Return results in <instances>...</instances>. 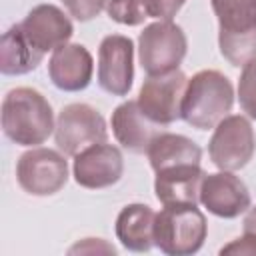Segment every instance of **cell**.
<instances>
[{
    "instance_id": "obj_1",
    "label": "cell",
    "mask_w": 256,
    "mask_h": 256,
    "mask_svg": "<svg viewBox=\"0 0 256 256\" xmlns=\"http://www.w3.org/2000/svg\"><path fill=\"white\" fill-rule=\"evenodd\" d=\"M50 102L34 88H12L2 100V130L20 146H36L54 130Z\"/></svg>"
},
{
    "instance_id": "obj_2",
    "label": "cell",
    "mask_w": 256,
    "mask_h": 256,
    "mask_svg": "<svg viewBox=\"0 0 256 256\" xmlns=\"http://www.w3.org/2000/svg\"><path fill=\"white\" fill-rule=\"evenodd\" d=\"M232 104V82L218 70H200L186 84L182 98V120L192 128L208 130L228 116Z\"/></svg>"
},
{
    "instance_id": "obj_3",
    "label": "cell",
    "mask_w": 256,
    "mask_h": 256,
    "mask_svg": "<svg viewBox=\"0 0 256 256\" xmlns=\"http://www.w3.org/2000/svg\"><path fill=\"white\" fill-rule=\"evenodd\" d=\"M218 18V46L232 66L256 58V0H210Z\"/></svg>"
},
{
    "instance_id": "obj_4",
    "label": "cell",
    "mask_w": 256,
    "mask_h": 256,
    "mask_svg": "<svg viewBox=\"0 0 256 256\" xmlns=\"http://www.w3.org/2000/svg\"><path fill=\"white\" fill-rule=\"evenodd\" d=\"M208 224L196 204L164 206L154 218V246L168 256L196 254L206 240Z\"/></svg>"
},
{
    "instance_id": "obj_5",
    "label": "cell",
    "mask_w": 256,
    "mask_h": 256,
    "mask_svg": "<svg viewBox=\"0 0 256 256\" xmlns=\"http://www.w3.org/2000/svg\"><path fill=\"white\" fill-rule=\"evenodd\" d=\"M188 50L184 30L172 20H158L138 36V58L146 74H164L176 70Z\"/></svg>"
},
{
    "instance_id": "obj_6",
    "label": "cell",
    "mask_w": 256,
    "mask_h": 256,
    "mask_svg": "<svg viewBox=\"0 0 256 256\" xmlns=\"http://www.w3.org/2000/svg\"><path fill=\"white\" fill-rule=\"evenodd\" d=\"M256 150V136L250 120L242 114H228L214 126V134L208 142V154L220 170L244 168Z\"/></svg>"
},
{
    "instance_id": "obj_7",
    "label": "cell",
    "mask_w": 256,
    "mask_h": 256,
    "mask_svg": "<svg viewBox=\"0 0 256 256\" xmlns=\"http://www.w3.org/2000/svg\"><path fill=\"white\" fill-rule=\"evenodd\" d=\"M56 146L64 156H76L92 144L108 140V128L102 114L82 102L68 104L60 110L54 128Z\"/></svg>"
},
{
    "instance_id": "obj_8",
    "label": "cell",
    "mask_w": 256,
    "mask_h": 256,
    "mask_svg": "<svg viewBox=\"0 0 256 256\" xmlns=\"http://www.w3.org/2000/svg\"><path fill=\"white\" fill-rule=\"evenodd\" d=\"M16 180L20 188L32 196H50L68 182V162L58 150L32 148L16 162Z\"/></svg>"
},
{
    "instance_id": "obj_9",
    "label": "cell",
    "mask_w": 256,
    "mask_h": 256,
    "mask_svg": "<svg viewBox=\"0 0 256 256\" xmlns=\"http://www.w3.org/2000/svg\"><path fill=\"white\" fill-rule=\"evenodd\" d=\"M186 84L188 78L178 68L164 74H148L140 88L138 104L148 118L168 126L182 118V98Z\"/></svg>"
},
{
    "instance_id": "obj_10",
    "label": "cell",
    "mask_w": 256,
    "mask_h": 256,
    "mask_svg": "<svg viewBox=\"0 0 256 256\" xmlns=\"http://www.w3.org/2000/svg\"><path fill=\"white\" fill-rule=\"evenodd\" d=\"M134 80V44L128 36L108 34L98 48V84L112 96H126Z\"/></svg>"
},
{
    "instance_id": "obj_11",
    "label": "cell",
    "mask_w": 256,
    "mask_h": 256,
    "mask_svg": "<svg viewBox=\"0 0 256 256\" xmlns=\"http://www.w3.org/2000/svg\"><path fill=\"white\" fill-rule=\"evenodd\" d=\"M74 180L82 188L100 190L116 184L124 174L122 152L106 142L92 144L74 156Z\"/></svg>"
},
{
    "instance_id": "obj_12",
    "label": "cell",
    "mask_w": 256,
    "mask_h": 256,
    "mask_svg": "<svg viewBox=\"0 0 256 256\" xmlns=\"http://www.w3.org/2000/svg\"><path fill=\"white\" fill-rule=\"evenodd\" d=\"M18 26L24 38L30 42V46L40 54H46L48 50H56L68 44V40L74 34L70 18L54 4L34 6Z\"/></svg>"
},
{
    "instance_id": "obj_13",
    "label": "cell",
    "mask_w": 256,
    "mask_h": 256,
    "mask_svg": "<svg viewBox=\"0 0 256 256\" xmlns=\"http://www.w3.org/2000/svg\"><path fill=\"white\" fill-rule=\"evenodd\" d=\"M200 202L218 218H236L250 208V192L246 184L228 170L206 174L200 186Z\"/></svg>"
},
{
    "instance_id": "obj_14",
    "label": "cell",
    "mask_w": 256,
    "mask_h": 256,
    "mask_svg": "<svg viewBox=\"0 0 256 256\" xmlns=\"http://www.w3.org/2000/svg\"><path fill=\"white\" fill-rule=\"evenodd\" d=\"M112 132L118 144L134 154L148 152L152 140L164 132V126L144 114L138 100H126L112 112Z\"/></svg>"
},
{
    "instance_id": "obj_15",
    "label": "cell",
    "mask_w": 256,
    "mask_h": 256,
    "mask_svg": "<svg viewBox=\"0 0 256 256\" xmlns=\"http://www.w3.org/2000/svg\"><path fill=\"white\" fill-rule=\"evenodd\" d=\"M94 72V60L86 46L64 44L52 52L48 62V76L58 90L80 92L84 90Z\"/></svg>"
},
{
    "instance_id": "obj_16",
    "label": "cell",
    "mask_w": 256,
    "mask_h": 256,
    "mask_svg": "<svg viewBox=\"0 0 256 256\" xmlns=\"http://www.w3.org/2000/svg\"><path fill=\"white\" fill-rule=\"evenodd\" d=\"M206 172L200 164H180L156 172L154 192L162 206L170 204H198L200 186Z\"/></svg>"
},
{
    "instance_id": "obj_17",
    "label": "cell",
    "mask_w": 256,
    "mask_h": 256,
    "mask_svg": "<svg viewBox=\"0 0 256 256\" xmlns=\"http://www.w3.org/2000/svg\"><path fill=\"white\" fill-rule=\"evenodd\" d=\"M156 212L146 204H128L116 218V236L126 250L148 252L154 246Z\"/></svg>"
},
{
    "instance_id": "obj_18",
    "label": "cell",
    "mask_w": 256,
    "mask_h": 256,
    "mask_svg": "<svg viewBox=\"0 0 256 256\" xmlns=\"http://www.w3.org/2000/svg\"><path fill=\"white\" fill-rule=\"evenodd\" d=\"M146 154L154 172L180 164H200L202 160V150L192 138L172 132H160Z\"/></svg>"
},
{
    "instance_id": "obj_19",
    "label": "cell",
    "mask_w": 256,
    "mask_h": 256,
    "mask_svg": "<svg viewBox=\"0 0 256 256\" xmlns=\"http://www.w3.org/2000/svg\"><path fill=\"white\" fill-rule=\"evenodd\" d=\"M44 54L36 52L30 42L24 38L18 24H14L8 32H4L0 40V72L6 76H20L32 72Z\"/></svg>"
},
{
    "instance_id": "obj_20",
    "label": "cell",
    "mask_w": 256,
    "mask_h": 256,
    "mask_svg": "<svg viewBox=\"0 0 256 256\" xmlns=\"http://www.w3.org/2000/svg\"><path fill=\"white\" fill-rule=\"evenodd\" d=\"M106 12L114 22L124 26H138L148 18L144 0H108Z\"/></svg>"
},
{
    "instance_id": "obj_21",
    "label": "cell",
    "mask_w": 256,
    "mask_h": 256,
    "mask_svg": "<svg viewBox=\"0 0 256 256\" xmlns=\"http://www.w3.org/2000/svg\"><path fill=\"white\" fill-rule=\"evenodd\" d=\"M238 100L246 116L256 120V58L242 66L238 80Z\"/></svg>"
},
{
    "instance_id": "obj_22",
    "label": "cell",
    "mask_w": 256,
    "mask_h": 256,
    "mask_svg": "<svg viewBox=\"0 0 256 256\" xmlns=\"http://www.w3.org/2000/svg\"><path fill=\"white\" fill-rule=\"evenodd\" d=\"M62 2L70 12V16H74L80 22H88L96 18L108 4V0H62Z\"/></svg>"
},
{
    "instance_id": "obj_23",
    "label": "cell",
    "mask_w": 256,
    "mask_h": 256,
    "mask_svg": "<svg viewBox=\"0 0 256 256\" xmlns=\"http://www.w3.org/2000/svg\"><path fill=\"white\" fill-rule=\"evenodd\" d=\"M186 0H144L146 16L156 20H172Z\"/></svg>"
},
{
    "instance_id": "obj_24",
    "label": "cell",
    "mask_w": 256,
    "mask_h": 256,
    "mask_svg": "<svg viewBox=\"0 0 256 256\" xmlns=\"http://www.w3.org/2000/svg\"><path fill=\"white\" fill-rule=\"evenodd\" d=\"M222 254H256V238L250 234H244L242 238H236L228 246L220 250Z\"/></svg>"
},
{
    "instance_id": "obj_25",
    "label": "cell",
    "mask_w": 256,
    "mask_h": 256,
    "mask_svg": "<svg viewBox=\"0 0 256 256\" xmlns=\"http://www.w3.org/2000/svg\"><path fill=\"white\" fill-rule=\"evenodd\" d=\"M244 234H250L256 238V206L248 208V214L244 218Z\"/></svg>"
}]
</instances>
